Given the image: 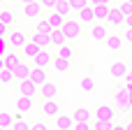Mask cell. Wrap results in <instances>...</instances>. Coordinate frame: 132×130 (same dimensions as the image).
<instances>
[{"label": "cell", "instance_id": "1", "mask_svg": "<svg viewBox=\"0 0 132 130\" xmlns=\"http://www.w3.org/2000/svg\"><path fill=\"white\" fill-rule=\"evenodd\" d=\"M28 42H30V35H28L26 30H21V28L12 30V33L7 35V44H9V49H19V51H21Z\"/></svg>", "mask_w": 132, "mask_h": 130}, {"label": "cell", "instance_id": "2", "mask_svg": "<svg viewBox=\"0 0 132 130\" xmlns=\"http://www.w3.org/2000/svg\"><path fill=\"white\" fill-rule=\"evenodd\" d=\"M63 30H65L67 40H70V42H74V40H79V37H81V33H84V23H81L79 19H70V16H67V21H65Z\"/></svg>", "mask_w": 132, "mask_h": 130}, {"label": "cell", "instance_id": "3", "mask_svg": "<svg viewBox=\"0 0 132 130\" xmlns=\"http://www.w3.org/2000/svg\"><path fill=\"white\" fill-rule=\"evenodd\" d=\"M109 72H111V77H114L116 81H123V79H128V74H130V65H128V60H114L111 67H109Z\"/></svg>", "mask_w": 132, "mask_h": 130}, {"label": "cell", "instance_id": "4", "mask_svg": "<svg viewBox=\"0 0 132 130\" xmlns=\"http://www.w3.org/2000/svg\"><path fill=\"white\" fill-rule=\"evenodd\" d=\"M16 91H19V95H32V98H37L39 95V86L28 77V79H21V81H16Z\"/></svg>", "mask_w": 132, "mask_h": 130}, {"label": "cell", "instance_id": "5", "mask_svg": "<svg viewBox=\"0 0 132 130\" xmlns=\"http://www.w3.org/2000/svg\"><path fill=\"white\" fill-rule=\"evenodd\" d=\"M16 109H19V114L35 112L37 109V98H32V95H19L16 98Z\"/></svg>", "mask_w": 132, "mask_h": 130}, {"label": "cell", "instance_id": "6", "mask_svg": "<svg viewBox=\"0 0 132 130\" xmlns=\"http://www.w3.org/2000/svg\"><path fill=\"white\" fill-rule=\"evenodd\" d=\"M88 35L95 40V42H104L109 37V23H102V21H95L88 30Z\"/></svg>", "mask_w": 132, "mask_h": 130}, {"label": "cell", "instance_id": "7", "mask_svg": "<svg viewBox=\"0 0 132 130\" xmlns=\"http://www.w3.org/2000/svg\"><path fill=\"white\" fill-rule=\"evenodd\" d=\"M58 91H60V86L49 79L46 84L39 86V95H37V98H39V100H56V98H58Z\"/></svg>", "mask_w": 132, "mask_h": 130}, {"label": "cell", "instance_id": "8", "mask_svg": "<svg viewBox=\"0 0 132 130\" xmlns=\"http://www.w3.org/2000/svg\"><path fill=\"white\" fill-rule=\"evenodd\" d=\"M74 123H77L74 114H58V116L53 119V128L56 130H72Z\"/></svg>", "mask_w": 132, "mask_h": 130}, {"label": "cell", "instance_id": "9", "mask_svg": "<svg viewBox=\"0 0 132 130\" xmlns=\"http://www.w3.org/2000/svg\"><path fill=\"white\" fill-rule=\"evenodd\" d=\"M53 58H56V53H51L49 49H42V51L32 58V65H37V67H46V70H49V67L53 65Z\"/></svg>", "mask_w": 132, "mask_h": 130}, {"label": "cell", "instance_id": "10", "mask_svg": "<svg viewBox=\"0 0 132 130\" xmlns=\"http://www.w3.org/2000/svg\"><path fill=\"white\" fill-rule=\"evenodd\" d=\"M42 12H44V7L39 5V0H37V2H28V5H23V16H26L28 21H37Z\"/></svg>", "mask_w": 132, "mask_h": 130}, {"label": "cell", "instance_id": "11", "mask_svg": "<svg viewBox=\"0 0 132 130\" xmlns=\"http://www.w3.org/2000/svg\"><path fill=\"white\" fill-rule=\"evenodd\" d=\"M39 109H42V114H44L46 119H56V116L60 114V105H58L56 100H42Z\"/></svg>", "mask_w": 132, "mask_h": 130}, {"label": "cell", "instance_id": "12", "mask_svg": "<svg viewBox=\"0 0 132 130\" xmlns=\"http://www.w3.org/2000/svg\"><path fill=\"white\" fill-rule=\"evenodd\" d=\"M77 19H79L84 26H93V23H95V7H93V5L84 7L81 12H77Z\"/></svg>", "mask_w": 132, "mask_h": 130}, {"label": "cell", "instance_id": "13", "mask_svg": "<svg viewBox=\"0 0 132 130\" xmlns=\"http://www.w3.org/2000/svg\"><path fill=\"white\" fill-rule=\"evenodd\" d=\"M21 51L19 49H7V53H5V63H7V67H12V70H16L23 60H21Z\"/></svg>", "mask_w": 132, "mask_h": 130}, {"label": "cell", "instance_id": "14", "mask_svg": "<svg viewBox=\"0 0 132 130\" xmlns=\"http://www.w3.org/2000/svg\"><path fill=\"white\" fill-rule=\"evenodd\" d=\"M95 119H102V121H116V109L111 105H100L95 109Z\"/></svg>", "mask_w": 132, "mask_h": 130}, {"label": "cell", "instance_id": "15", "mask_svg": "<svg viewBox=\"0 0 132 130\" xmlns=\"http://www.w3.org/2000/svg\"><path fill=\"white\" fill-rule=\"evenodd\" d=\"M104 44H107V49H111V51H118V49H123V44H125V37H123V35H118V33H109V37L104 40Z\"/></svg>", "mask_w": 132, "mask_h": 130}, {"label": "cell", "instance_id": "16", "mask_svg": "<svg viewBox=\"0 0 132 130\" xmlns=\"http://www.w3.org/2000/svg\"><path fill=\"white\" fill-rule=\"evenodd\" d=\"M30 79H32L37 86H42V84H46V81H49V70H46V67H37V65H32Z\"/></svg>", "mask_w": 132, "mask_h": 130}, {"label": "cell", "instance_id": "17", "mask_svg": "<svg viewBox=\"0 0 132 130\" xmlns=\"http://www.w3.org/2000/svg\"><path fill=\"white\" fill-rule=\"evenodd\" d=\"M107 23H109V26H114V28L125 26V14L121 12V7H118V5L111 9V14H109V21H107Z\"/></svg>", "mask_w": 132, "mask_h": 130}, {"label": "cell", "instance_id": "18", "mask_svg": "<svg viewBox=\"0 0 132 130\" xmlns=\"http://www.w3.org/2000/svg\"><path fill=\"white\" fill-rule=\"evenodd\" d=\"M111 9H114V5H95V21L107 23V21H109Z\"/></svg>", "mask_w": 132, "mask_h": 130}, {"label": "cell", "instance_id": "19", "mask_svg": "<svg viewBox=\"0 0 132 130\" xmlns=\"http://www.w3.org/2000/svg\"><path fill=\"white\" fill-rule=\"evenodd\" d=\"M46 19H49V23H51V28H63L65 26V21H67V16L65 14H60V12H46Z\"/></svg>", "mask_w": 132, "mask_h": 130}, {"label": "cell", "instance_id": "20", "mask_svg": "<svg viewBox=\"0 0 132 130\" xmlns=\"http://www.w3.org/2000/svg\"><path fill=\"white\" fill-rule=\"evenodd\" d=\"M39 51H42V47H39V44H37L35 40H30V42H28V44H26V47L21 49L23 58H28V60H32V58H35V56H37Z\"/></svg>", "mask_w": 132, "mask_h": 130}, {"label": "cell", "instance_id": "21", "mask_svg": "<svg viewBox=\"0 0 132 130\" xmlns=\"http://www.w3.org/2000/svg\"><path fill=\"white\" fill-rule=\"evenodd\" d=\"M65 42H70L67 35H65V30L63 28H53L51 30V47H63Z\"/></svg>", "mask_w": 132, "mask_h": 130}, {"label": "cell", "instance_id": "22", "mask_svg": "<svg viewBox=\"0 0 132 130\" xmlns=\"http://www.w3.org/2000/svg\"><path fill=\"white\" fill-rule=\"evenodd\" d=\"M77 47L72 44V42H65L63 47H58V56H63V58H70V60H74L77 58Z\"/></svg>", "mask_w": 132, "mask_h": 130}, {"label": "cell", "instance_id": "23", "mask_svg": "<svg viewBox=\"0 0 132 130\" xmlns=\"http://www.w3.org/2000/svg\"><path fill=\"white\" fill-rule=\"evenodd\" d=\"M56 72H70V67H72V60L70 58H63V56H58L56 53V58H53V65H51Z\"/></svg>", "mask_w": 132, "mask_h": 130}, {"label": "cell", "instance_id": "24", "mask_svg": "<svg viewBox=\"0 0 132 130\" xmlns=\"http://www.w3.org/2000/svg\"><path fill=\"white\" fill-rule=\"evenodd\" d=\"M12 81H16V74H14L12 67L5 65V67L0 70V84H2V86H12Z\"/></svg>", "mask_w": 132, "mask_h": 130}, {"label": "cell", "instance_id": "25", "mask_svg": "<svg viewBox=\"0 0 132 130\" xmlns=\"http://www.w3.org/2000/svg\"><path fill=\"white\" fill-rule=\"evenodd\" d=\"M30 72H32V65H30V60H28V63H21V65L14 70V74H16V81H21V79H28V77H30Z\"/></svg>", "mask_w": 132, "mask_h": 130}, {"label": "cell", "instance_id": "26", "mask_svg": "<svg viewBox=\"0 0 132 130\" xmlns=\"http://www.w3.org/2000/svg\"><path fill=\"white\" fill-rule=\"evenodd\" d=\"M51 23H49V19L44 16V19H37L35 21V33H44V35H51Z\"/></svg>", "mask_w": 132, "mask_h": 130}, {"label": "cell", "instance_id": "27", "mask_svg": "<svg viewBox=\"0 0 132 130\" xmlns=\"http://www.w3.org/2000/svg\"><path fill=\"white\" fill-rule=\"evenodd\" d=\"M30 40H35L42 49H49V47H51V35H44V33H32V35H30Z\"/></svg>", "mask_w": 132, "mask_h": 130}, {"label": "cell", "instance_id": "28", "mask_svg": "<svg viewBox=\"0 0 132 130\" xmlns=\"http://www.w3.org/2000/svg\"><path fill=\"white\" fill-rule=\"evenodd\" d=\"M74 119H77V121H93V119H95V112H93V109H86V107H79V109L74 112Z\"/></svg>", "mask_w": 132, "mask_h": 130}, {"label": "cell", "instance_id": "29", "mask_svg": "<svg viewBox=\"0 0 132 130\" xmlns=\"http://www.w3.org/2000/svg\"><path fill=\"white\" fill-rule=\"evenodd\" d=\"M0 21L2 23H7L9 28L14 26V21H16V16H14V12L9 9V7H0Z\"/></svg>", "mask_w": 132, "mask_h": 130}, {"label": "cell", "instance_id": "30", "mask_svg": "<svg viewBox=\"0 0 132 130\" xmlns=\"http://www.w3.org/2000/svg\"><path fill=\"white\" fill-rule=\"evenodd\" d=\"M14 121H16V116H12V112H5V109L0 112V126H2V128L9 130L14 126Z\"/></svg>", "mask_w": 132, "mask_h": 130}, {"label": "cell", "instance_id": "31", "mask_svg": "<svg viewBox=\"0 0 132 130\" xmlns=\"http://www.w3.org/2000/svg\"><path fill=\"white\" fill-rule=\"evenodd\" d=\"M116 126V121H102V119H93V130H111Z\"/></svg>", "mask_w": 132, "mask_h": 130}, {"label": "cell", "instance_id": "32", "mask_svg": "<svg viewBox=\"0 0 132 130\" xmlns=\"http://www.w3.org/2000/svg\"><path fill=\"white\" fill-rule=\"evenodd\" d=\"M116 100H118V107L125 112V109H128V102H130V91H118Z\"/></svg>", "mask_w": 132, "mask_h": 130}, {"label": "cell", "instance_id": "33", "mask_svg": "<svg viewBox=\"0 0 132 130\" xmlns=\"http://www.w3.org/2000/svg\"><path fill=\"white\" fill-rule=\"evenodd\" d=\"M56 12H60V14L70 16V12H72V5H70V0H58V5H56Z\"/></svg>", "mask_w": 132, "mask_h": 130}, {"label": "cell", "instance_id": "34", "mask_svg": "<svg viewBox=\"0 0 132 130\" xmlns=\"http://www.w3.org/2000/svg\"><path fill=\"white\" fill-rule=\"evenodd\" d=\"M81 91H86V93H93V91H95V79H93V77H86V79H81Z\"/></svg>", "mask_w": 132, "mask_h": 130}, {"label": "cell", "instance_id": "35", "mask_svg": "<svg viewBox=\"0 0 132 130\" xmlns=\"http://www.w3.org/2000/svg\"><path fill=\"white\" fill-rule=\"evenodd\" d=\"M12 130H32V126H30L28 121H23L21 116H16V121H14V126H12Z\"/></svg>", "mask_w": 132, "mask_h": 130}, {"label": "cell", "instance_id": "36", "mask_svg": "<svg viewBox=\"0 0 132 130\" xmlns=\"http://www.w3.org/2000/svg\"><path fill=\"white\" fill-rule=\"evenodd\" d=\"M70 5H72V12H81L84 7L90 5V0H70Z\"/></svg>", "mask_w": 132, "mask_h": 130}, {"label": "cell", "instance_id": "37", "mask_svg": "<svg viewBox=\"0 0 132 130\" xmlns=\"http://www.w3.org/2000/svg\"><path fill=\"white\" fill-rule=\"evenodd\" d=\"M32 130H56V128H53V126H49L44 119H39V121H35V123H32Z\"/></svg>", "mask_w": 132, "mask_h": 130}, {"label": "cell", "instance_id": "38", "mask_svg": "<svg viewBox=\"0 0 132 130\" xmlns=\"http://www.w3.org/2000/svg\"><path fill=\"white\" fill-rule=\"evenodd\" d=\"M118 7H121V12H123L125 16H130V14H132V2H130V0H121Z\"/></svg>", "mask_w": 132, "mask_h": 130}, {"label": "cell", "instance_id": "39", "mask_svg": "<svg viewBox=\"0 0 132 130\" xmlns=\"http://www.w3.org/2000/svg\"><path fill=\"white\" fill-rule=\"evenodd\" d=\"M72 130H93V121H77Z\"/></svg>", "mask_w": 132, "mask_h": 130}, {"label": "cell", "instance_id": "40", "mask_svg": "<svg viewBox=\"0 0 132 130\" xmlns=\"http://www.w3.org/2000/svg\"><path fill=\"white\" fill-rule=\"evenodd\" d=\"M39 5L44 7V12H53L56 5H58V0H39Z\"/></svg>", "mask_w": 132, "mask_h": 130}, {"label": "cell", "instance_id": "41", "mask_svg": "<svg viewBox=\"0 0 132 130\" xmlns=\"http://www.w3.org/2000/svg\"><path fill=\"white\" fill-rule=\"evenodd\" d=\"M123 37H125V44H132V28H125L123 30Z\"/></svg>", "mask_w": 132, "mask_h": 130}, {"label": "cell", "instance_id": "42", "mask_svg": "<svg viewBox=\"0 0 132 130\" xmlns=\"http://www.w3.org/2000/svg\"><path fill=\"white\" fill-rule=\"evenodd\" d=\"M7 35H9V26L0 21V37H7Z\"/></svg>", "mask_w": 132, "mask_h": 130}, {"label": "cell", "instance_id": "43", "mask_svg": "<svg viewBox=\"0 0 132 130\" xmlns=\"http://www.w3.org/2000/svg\"><path fill=\"white\" fill-rule=\"evenodd\" d=\"M90 5H114V0H90Z\"/></svg>", "mask_w": 132, "mask_h": 130}, {"label": "cell", "instance_id": "44", "mask_svg": "<svg viewBox=\"0 0 132 130\" xmlns=\"http://www.w3.org/2000/svg\"><path fill=\"white\" fill-rule=\"evenodd\" d=\"M125 28H132V14H130V16H125Z\"/></svg>", "mask_w": 132, "mask_h": 130}, {"label": "cell", "instance_id": "45", "mask_svg": "<svg viewBox=\"0 0 132 130\" xmlns=\"http://www.w3.org/2000/svg\"><path fill=\"white\" fill-rule=\"evenodd\" d=\"M111 130H128V128H125V126H118V123H116V126H114Z\"/></svg>", "mask_w": 132, "mask_h": 130}, {"label": "cell", "instance_id": "46", "mask_svg": "<svg viewBox=\"0 0 132 130\" xmlns=\"http://www.w3.org/2000/svg\"><path fill=\"white\" fill-rule=\"evenodd\" d=\"M5 65H7V63H5V56H0V70H2Z\"/></svg>", "mask_w": 132, "mask_h": 130}, {"label": "cell", "instance_id": "47", "mask_svg": "<svg viewBox=\"0 0 132 130\" xmlns=\"http://www.w3.org/2000/svg\"><path fill=\"white\" fill-rule=\"evenodd\" d=\"M21 5H28V2H37V0H19Z\"/></svg>", "mask_w": 132, "mask_h": 130}, {"label": "cell", "instance_id": "48", "mask_svg": "<svg viewBox=\"0 0 132 130\" xmlns=\"http://www.w3.org/2000/svg\"><path fill=\"white\" fill-rule=\"evenodd\" d=\"M128 81H130V84H132V70H130V74H128Z\"/></svg>", "mask_w": 132, "mask_h": 130}, {"label": "cell", "instance_id": "49", "mask_svg": "<svg viewBox=\"0 0 132 130\" xmlns=\"http://www.w3.org/2000/svg\"><path fill=\"white\" fill-rule=\"evenodd\" d=\"M125 128H128V130H132V123H128V126H125Z\"/></svg>", "mask_w": 132, "mask_h": 130}, {"label": "cell", "instance_id": "50", "mask_svg": "<svg viewBox=\"0 0 132 130\" xmlns=\"http://www.w3.org/2000/svg\"><path fill=\"white\" fill-rule=\"evenodd\" d=\"M2 5H5V0H0V7H2Z\"/></svg>", "mask_w": 132, "mask_h": 130}, {"label": "cell", "instance_id": "51", "mask_svg": "<svg viewBox=\"0 0 132 130\" xmlns=\"http://www.w3.org/2000/svg\"><path fill=\"white\" fill-rule=\"evenodd\" d=\"M5 2H14V0H5Z\"/></svg>", "mask_w": 132, "mask_h": 130}, {"label": "cell", "instance_id": "52", "mask_svg": "<svg viewBox=\"0 0 132 130\" xmlns=\"http://www.w3.org/2000/svg\"><path fill=\"white\" fill-rule=\"evenodd\" d=\"M0 130H7V128H2V126H0Z\"/></svg>", "mask_w": 132, "mask_h": 130}, {"label": "cell", "instance_id": "53", "mask_svg": "<svg viewBox=\"0 0 132 130\" xmlns=\"http://www.w3.org/2000/svg\"><path fill=\"white\" fill-rule=\"evenodd\" d=\"M130 2H132V0H130Z\"/></svg>", "mask_w": 132, "mask_h": 130}]
</instances>
